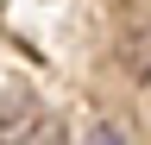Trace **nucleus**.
<instances>
[{
  "mask_svg": "<svg viewBox=\"0 0 151 145\" xmlns=\"http://www.w3.org/2000/svg\"><path fill=\"white\" fill-rule=\"evenodd\" d=\"M82 145H126V133H120V126H94Z\"/></svg>",
  "mask_w": 151,
  "mask_h": 145,
  "instance_id": "nucleus-1",
  "label": "nucleus"
},
{
  "mask_svg": "<svg viewBox=\"0 0 151 145\" xmlns=\"http://www.w3.org/2000/svg\"><path fill=\"white\" fill-rule=\"evenodd\" d=\"M32 145H63V126H57V120H44V126L32 133Z\"/></svg>",
  "mask_w": 151,
  "mask_h": 145,
  "instance_id": "nucleus-2",
  "label": "nucleus"
}]
</instances>
